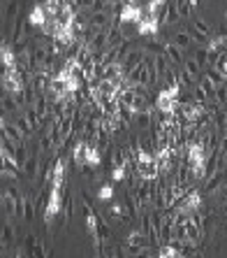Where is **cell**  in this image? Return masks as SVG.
Masks as SVG:
<instances>
[{"label":"cell","mask_w":227,"mask_h":258,"mask_svg":"<svg viewBox=\"0 0 227 258\" xmlns=\"http://www.w3.org/2000/svg\"><path fill=\"white\" fill-rule=\"evenodd\" d=\"M135 172L137 177L142 179H158L162 177L160 174V168H158V161H156V154L149 149H144L142 144H139V151H137V161H135Z\"/></svg>","instance_id":"obj_1"},{"label":"cell","mask_w":227,"mask_h":258,"mask_svg":"<svg viewBox=\"0 0 227 258\" xmlns=\"http://www.w3.org/2000/svg\"><path fill=\"white\" fill-rule=\"evenodd\" d=\"M63 212V186H54L49 188V198H47V205H44V212H42V219L47 226L54 223V219Z\"/></svg>","instance_id":"obj_2"},{"label":"cell","mask_w":227,"mask_h":258,"mask_svg":"<svg viewBox=\"0 0 227 258\" xmlns=\"http://www.w3.org/2000/svg\"><path fill=\"white\" fill-rule=\"evenodd\" d=\"M204 207V198L202 193L197 191V188H190V191L185 193L183 198L176 203V207H174V212H179V214H195V212H199Z\"/></svg>","instance_id":"obj_3"},{"label":"cell","mask_w":227,"mask_h":258,"mask_svg":"<svg viewBox=\"0 0 227 258\" xmlns=\"http://www.w3.org/2000/svg\"><path fill=\"white\" fill-rule=\"evenodd\" d=\"M144 12H146V10L139 5V0H128V3H123V7H121L119 19H121V24H135V26H139Z\"/></svg>","instance_id":"obj_4"},{"label":"cell","mask_w":227,"mask_h":258,"mask_svg":"<svg viewBox=\"0 0 227 258\" xmlns=\"http://www.w3.org/2000/svg\"><path fill=\"white\" fill-rule=\"evenodd\" d=\"M179 98L172 96V91L169 89H160L156 96V109L158 112H165V114H174V112H179Z\"/></svg>","instance_id":"obj_5"},{"label":"cell","mask_w":227,"mask_h":258,"mask_svg":"<svg viewBox=\"0 0 227 258\" xmlns=\"http://www.w3.org/2000/svg\"><path fill=\"white\" fill-rule=\"evenodd\" d=\"M135 193H137L139 203H142V210L153 207V181L151 179H142L139 177V181L135 184Z\"/></svg>","instance_id":"obj_6"},{"label":"cell","mask_w":227,"mask_h":258,"mask_svg":"<svg viewBox=\"0 0 227 258\" xmlns=\"http://www.w3.org/2000/svg\"><path fill=\"white\" fill-rule=\"evenodd\" d=\"M211 37H213V30H211L209 21L202 19V17L192 19V40H195V42H206L209 44Z\"/></svg>","instance_id":"obj_7"},{"label":"cell","mask_w":227,"mask_h":258,"mask_svg":"<svg viewBox=\"0 0 227 258\" xmlns=\"http://www.w3.org/2000/svg\"><path fill=\"white\" fill-rule=\"evenodd\" d=\"M137 33H139V37H158V33H160L158 19L151 17L149 12H144L142 21H139V26H137Z\"/></svg>","instance_id":"obj_8"},{"label":"cell","mask_w":227,"mask_h":258,"mask_svg":"<svg viewBox=\"0 0 227 258\" xmlns=\"http://www.w3.org/2000/svg\"><path fill=\"white\" fill-rule=\"evenodd\" d=\"M0 63H3V70H19V54L14 44L3 42L0 47Z\"/></svg>","instance_id":"obj_9"},{"label":"cell","mask_w":227,"mask_h":258,"mask_svg":"<svg viewBox=\"0 0 227 258\" xmlns=\"http://www.w3.org/2000/svg\"><path fill=\"white\" fill-rule=\"evenodd\" d=\"M54 40L60 44L63 49H72L74 44H77V40H79V35L72 30V26H60L58 30H56V35H54Z\"/></svg>","instance_id":"obj_10"},{"label":"cell","mask_w":227,"mask_h":258,"mask_svg":"<svg viewBox=\"0 0 227 258\" xmlns=\"http://www.w3.org/2000/svg\"><path fill=\"white\" fill-rule=\"evenodd\" d=\"M153 112H156V107L142 109V112H137V114H135V126H137L139 133H149L151 128H153V121H156Z\"/></svg>","instance_id":"obj_11"},{"label":"cell","mask_w":227,"mask_h":258,"mask_svg":"<svg viewBox=\"0 0 227 258\" xmlns=\"http://www.w3.org/2000/svg\"><path fill=\"white\" fill-rule=\"evenodd\" d=\"M26 17H28V24L35 26V28H44V26H47V21H49L44 5H33V7H30V12L26 14Z\"/></svg>","instance_id":"obj_12"},{"label":"cell","mask_w":227,"mask_h":258,"mask_svg":"<svg viewBox=\"0 0 227 258\" xmlns=\"http://www.w3.org/2000/svg\"><path fill=\"white\" fill-rule=\"evenodd\" d=\"M162 54H165V58L169 60V66H183V49L176 47L174 42H165V49H162Z\"/></svg>","instance_id":"obj_13"},{"label":"cell","mask_w":227,"mask_h":258,"mask_svg":"<svg viewBox=\"0 0 227 258\" xmlns=\"http://www.w3.org/2000/svg\"><path fill=\"white\" fill-rule=\"evenodd\" d=\"M86 149H88V142H86L84 138H79L77 142H74V147H72V161H74V165H77L79 170L86 165Z\"/></svg>","instance_id":"obj_14"},{"label":"cell","mask_w":227,"mask_h":258,"mask_svg":"<svg viewBox=\"0 0 227 258\" xmlns=\"http://www.w3.org/2000/svg\"><path fill=\"white\" fill-rule=\"evenodd\" d=\"M142 60H144V51H142V49H132L130 54L121 60V63H123V72H126V77L139 66V63H142Z\"/></svg>","instance_id":"obj_15"},{"label":"cell","mask_w":227,"mask_h":258,"mask_svg":"<svg viewBox=\"0 0 227 258\" xmlns=\"http://www.w3.org/2000/svg\"><path fill=\"white\" fill-rule=\"evenodd\" d=\"M86 165L93 170H97L102 165V149L90 142H88V149H86Z\"/></svg>","instance_id":"obj_16"},{"label":"cell","mask_w":227,"mask_h":258,"mask_svg":"<svg viewBox=\"0 0 227 258\" xmlns=\"http://www.w3.org/2000/svg\"><path fill=\"white\" fill-rule=\"evenodd\" d=\"M156 256L158 258H179V256H185L183 249L181 246H176L174 242H169V244H160L156 249Z\"/></svg>","instance_id":"obj_17"},{"label":"cell","mask_w":227,"mask_h":258,"mask_svg":"<svg viewBox=\"0 0 227 258\" xmlns=\"http://www.w3.org/2000/svg\"><path fill=\"white\" fill-rule=\"evenodd\" d=\"M222 184H225V172L215 170L213 174H209V181H206V191L213 196V193H218V191L222 188Z\"/></svg>","instance_id":"obj_18"},{"label":"cell","mask_w":227,"mask_h":258,"mask_svg":"<svg viewBox=\"0 0 227 258\" xmlns=\"http://www.w3.org/2000/svg\"><path fill=\"white\" fill-rule=\"evenodd\" d=\"M109 212H111V216H116L119 221H132V214H128V212H126V205L119 203V200H111V205H109Z\"/></svg>","instance_id":"obj_19"},{"label":"cell","mask_w":227,"mask_h":258,"mask_svg":"<svg viewBox=\"0 0 227 258\" xmlns=\"http://www.w3.org/2000/svg\"><path fill=\"white\" fill-rule=\"evenodd\" d=\"M17 112H21L17 98L12 93H3V114H17Z\"/></svg>","instance_id":"obj_20"},{"label":"cell","mask_w":227,"mask_h":258,"mask_svg":"<svg viewBox=\"0 0 227 258\" xmlns=\"http://www.w3.org/2000/svg\"><path fill=\"white\" fill-rule=\"evenodd\" d=\"M37 170H40V156H37V154H30L28 161H26V165H24L26 177H28V179H35Z\"/></svg>","instance_id":"obj_21"},{"label":"cell","mask_w":227,"mask_h":258,"mask_svg":"<svg viewBox=\"0 0 227 258\" xmlns=\"http://www.w3.org/2000/svg\"><path fill=\"white\" fill-rule=\"evenodd\" d=\"M199 77H195V75H190L188 70H181L179 72V84L183 86V91H192L195 86H197Z\"/></svg>","instance_id":"obj_22"},{"label":"cell","mask_w":227,"mask_h":258,"mask_svg":"<svg viewBox=\"0 0 227 258\" xmlns=\"http://www.w3.org/2000/svg\"><path fill=\"white\" fill-rule=\"evenodd\" d=\"M14 123H17V126H19V131H21V133H24V135H26V140H28L30 135L35 133V128L30 126V121L26 119V114H24V112H21V114H17V119H14Z\"/></svg>","instance_id":"obj_23"},{"label":"cell","mask_w":227,"mask_h":258,"mask_svg":"<svg viewBox=\"0 0 227 258\" xmlns=\"http://www.w3.org/2000/svg\"><path fill=\"white\" fill-rule=\"evenodd\" d=\"M183 70H188L190 75H195V77H199L204 72V68L197 63V58L195 56H188V58H183Z\"/></svg>","instance_id":"obj_24"},{"label":"cell","mask_w":227,"mask_h":258,"mask_svg":"<svg viewBox=\"0 0 227 258\" xmlns=\"http://www.w3.org/2000/svg\"><path fill=\"white\" fill-rule=\"evenodd\" d=\"M174 5H176V14H179V19H190L192 17L190 0H174Z\"/></svg>","instance_id":"obj_25"},{"label":"cell","mask_w":227,"mask_h":258,"mask_svg":"<svg viewBox=\"0 0 227 258\" xmlns=\"http://www.w3.org/2000/svg\"><path fill=\"white\" fill-rule=\"evenodd\" d=\"M60 7H63V0H47V3H44V10H47V17L49 19H56V17H58Z\"/></svg>","instance_id":"obj_26"},{"label":"cell","mask_w":227,"mask_h":258,"mask_svg":"<svg viewBox=\"0 0 227 258\" xmlns=\"http://www.w3.org/2000/svg\"><path fill=\"white\" fill-rule=\"evenodd\" d=\"M3 244H5V246H12L14 244V226L10 221L3 223Z\"/></svg>","instance_id":"obj_27"},{"label":"cell","mask_w":227,"mask_h":258,"mask_svg":"<svg viewBox=\"0 0 227 258\" xmlns=\"http://www.w3.org/2000/svg\"><path fill=\"white\" fill-rule=\"evenodd\" d=\"M97 198H100L102 203H111L113 200V184H102V186L97 188Z\"/></svg>","instance_id":"obj_28"},{"label":"cell","mask_w":227,"mask_h":258,"mask_svg":"<svg viewBox=\"0 0 227 258\" xmlns=\"http://www.w3.org/2000/svg\"><path fill=\"white\" fill-rule=\"evenodd\" d=\"M128 172H132V170H128V168H123V165H111V181L116 184V181H123L126 179V174Z\"/></svg>","instance_id":"obj_29"},{"label":"cell","mask_w":227,"mask_h":258,"mask_svg":"<svg viewBox=\"0 0 227 258\" xmlns=\"http://www.w3.org/2000/svg\"><path fill=\"white\" fill-rule=\"evenodd\" d=\"M33 210H35V203H33V198H30L28 193H26V200H24V219L28 223L33 221V216H35V214H33Z\"/></svg>","instance_id":"obj_30"},{"label":"cell","mask_w":227,"mask_h":258,"mask_svg":"<svg viewBox=\"0 0 227 258\" xmlns=\"http://www.w3.org/2000/svg\"><path fill=\"white\" fill-rule=\"evenodd\" d=\"M63 212H65V223H70V221H72V214H74V203H72V196H70V193H65Z\"/></svg>","instance_id":"obj_31"},{"label":"cell","mask_w":227,"mask_h":258,"mask_svg":"<svg viewBox=\"0 0 227 258\" xmlns=\"http://www.w3.org/2000/svg\"><path fill=\"white\" fill-rule=\"evenodd\" d=\"M172 42L181 49H188L190 47V35H188V33H176V35L172 37Z\"/></svg>","instance_id":"obj_32"},{"label":"cell","mask_w":227,"mask_h":258,"mask_svg":"<svg viewBox=\"0 0 227 258\" xmlns=\"http://www.w3.org/2000/svg\"><path fill=\"white\" fill-rule=\"evenodd\" d=\"M26 242H28L30 251L35 253V256H44V249H42V246H40V242H37V237H35V235H28V237H26Z\"/></svg>","instance_id":"obj_33"},{"label":"cell","mask_w":227,"mask_h":258,"mask_svg":"<svg viewBox=\"0 0 227 258\" xmlns=\"http://www.w3.org/2000/svg\"><path fill=\"white\" fill-rule=\"evenodd\" d=\"M74 7L77 10H84V12H90L97 7V0H74Z\"/></svg>","instance_id":"obj_34"},{"label":"cell","mask_w":227,"mask_h":258,"mask_svg":"<svg viewBox=\"0 0 227 258\" xmlns=\"http://www.w3.org/2000/svg\"><path fill=\"white\" fill-rule=\"evenodd\" d=\"M195 58H197V63H199L202 68L211 66V60H209V51H206V47H204V49H197V51H195Z\"/></svg>","instance_id":"obj_35"},{"label":"cell","mask_w":227,"mask_h":258,"mask_svg":"<svg viewBox=\"0 0 227 258\" xmlns=\"http://www.w3.org/2000/svg\"><path fill=\"white\" fill-rule=\"evenodd\" d=\"M213 68H215V70H220L222 75L227 77V51H225V54H222L218 60H215V66H213Z\"/></svg>","instance_id":"obj_36"},{"label":"cell","mask_w":227,"mask_h":258,"mask_svg":"<svg viewBox=\"0 0 227 258\" xmlns=\"http://www.w3.org/2000/svg\"><path fill=\"white\" fill-rule=\"evenodd\" d=\"M7 17L10 19L19 17V0H10V5H7Z\"/></svg>","instance_id":"obj_37"},{"label":"cell","mask_w":227,"mask_h":258,"mask_svg":"<svg viewBox=\"0 0 227 258\" xmlns=\"http://www.w3.org/2000/svg\"><path fill=\"white\" fill-rule=\"evenodd\" d=\"M225 163H227V154H225Z\"/></svg>","instance_id":"obj_38"},{"label":"cell","mask_w":227,"mask_h":258,"mask_svg":"<svg viewBox=\"0 0 227 258\" xmlns=\"http://www.w3.org/2000/svg\"><path fill=\"white\" fill-rule=\"evenodd\" d=\"M225 205H227V198H225Z\"/></svg>","instance_id":"obj_39"},{"label":"cell","mask_w":227,"mask_h":258,"mask_svg":"<svg viewBox=\"0 0 227 258\" xmlns=\"http://www.w3.org/2000/svg\"><path fill=\"white\" fill-rule=\"evenodd\" d=\"M225 86H227V82H225Z\"/></svg>","instance_id":"obj_40"}]
</instances>
